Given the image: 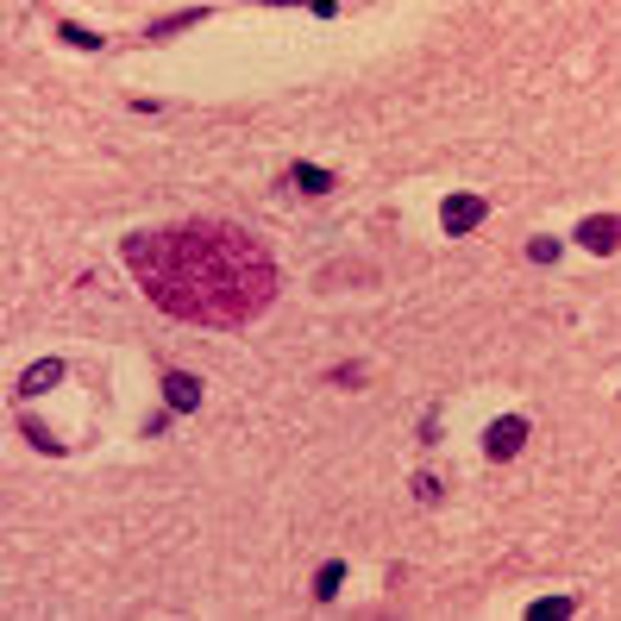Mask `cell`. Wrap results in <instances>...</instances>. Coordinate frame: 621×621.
Wrapping results in <instances>:
<instances>
[{
  "instance_id": "cell-1",
  "label": "cell",
  "mask_w": 621,
  "mask_h": 621,
  "mask_svg": "<svg viewBox=\"0 0 621 621\" xmlns=\"http://www.w3.org/2000/svg\"><path fill=\"white\" fill-rule=\"evenodd\" d=\"M119 257L133 264L138 290L189 327H245L283 290L276 252L233 220H189V227L133 233L119 245Z\"/></svg>"
},
{
  "instance_id": "cell-2",
  "label": "cell",
  "mask_w": 621,
  "mask_h": 621,
  "mask_svg": "<svg viewBox=\"0 0 621 621\" xmlns=\"http://www.w3.org/2000/svg\"><path fill=\"white\" fill-rule=\"evenodd\" d=\"M527 446V414H496L484 428V459H522Z\"/></svg>"
},
{
  "instance_id": "cell-3",
  "label": "cell",
  "mask_w": 621,
  "mask_h": 621,
  "mask_svg": "<svg viewBox=\"0 0 621 621\" xmlns=\"http://www.w3.org/2000/svg\"><path fill=\"white\" fill-rule=\"evenodd\" d=\"M583 245V252H597V257H615L621 252V214H583L578 220V233H571Z\"/></svg>"
},
{
  "instance_id": "cell-4",
  "label": "cell",
  "mask_w": 621,
  "mask_h": 621,
  "mask_svg": "<svg viewBox=\"0 0 621 621\" xmlns=\"http://www.w3.org/2000/svg\"><path fill=\"white\" fill-rule=\"evenodd\" d=\"M484 214H490L484 194H446V201H440V227H446L452 239L471 233V227H484Z\"/></svg>"
},
{
  "instance_id": "cell-5",
  "label": "cell",
  "mask_w": 621,
  "mask_h": 621,
  "mask_svg": "<svg viewBox=\"0 0 621 621\" xmlns=\"http://www.w3.org/2000/svg\"><path fill=\"white\" fill-rule=\"evenodd\" d=\"M63 377H70V365H63V358H39V365L25 370L20 383H13V408L32 402V396H44V389H57Z\"/></svg>"
},
{
  "instance_id": "cell-6",
  "label": "cell",
  "mask_w": 621,
  "mask_h": 621,
  "mask_svg": "<svg viewBox=\"0 0 621 621\" xmlns=\"http://www.w3.org/2000/svg\"><path fill=\"white\" fill-rule=\"evenodd\" d=\"M201 396H208L201 377H189V370H164V408H170V414H194Z\"/></svg>"
},
{
  "instance_id": "cell-7",
  "label": "cell",
  "mask_w": 621,
  "mask_h": 621,
  "mask_svg": "<svg viewBox=\"0 0 621 621\" xmlns=\"http://www.w3.org/2000/svg\"><path fill=\"white\" fill-rule=\"evenodd\" d=\"M201 20H208V7H189V13L151 20V25H145V39H151V44H164V39H176V32H189V25H201Z\"/></svg>"
},
{
  "instance_id": "cell-8",
  "label": "cell",
  "mask_w": 621,
  "mask_h": 621,
  "mask_svg": "<svg viewBox=\"0 0 621 621\" xmlns=\"http://www.w3.org/2000/svg\"><path fill=\"white\" fill-rule=\"evenodd\" d=\"M20 433H25V440H32L39 452H51V459H57V452H70V446L57 440V433H51V428L39 421V414H20Z\"/></svg>"
},
{
  "instance_id": "cell-9",
  "label": "cell",
  "mask_w": 621,
  "mask_h": 621,
  "mask_svg": "<svg viewBox=\"0 0 621 621\" xmlns=\"http://www.w3.org/2000/svg\"><path fill=\"white\" fill-rule=\"evenodd\" d=\"M565 615H578V597H540V602H527V621H565Z\"/></svg>"
},
{
  "instance_id": "cell-10",
  "label": "cell",
  "mask_w": 621,
  "mask_h": 621,
  "mask_svg": "<svg viewBox=\"0 0 621 621\" xmlns=\"http://www.w3.org/2000/svg\"><path fill=\"white\" fill-rule=\"evenodd\" d=\"M290 182H295L302 194H327V189H333V170H314V164H295V170H290Z\"/></svg>"
},
{
  "instance_id": "cell-11",
  "label": "cell",
  "mask_w": 621,
  "mask_h": 621,
  "mask_svg": "<svg viewBox=\"0 0 621 621\" xmlns=\"http://www.w3.org/2000/svg\"><path fill=\"white\" fill-rule=\"evenodd\" d=\"M339 583H346V565H339V559L320 565V578H314V602H333V597H339Z\"/></svg>"
},
{
  "instance_id": "cell-12",
  "label": "cell",
  "mask_w": 621,
  "mask_h": 621,
  "mask_svg": "<svg viewBox=\"0 0 621 621\" xmlns=\"http://www.w3.org/2000/svg\"><path fill=\"white\" fill-rule=\"evenodd\" d=\"M57 32H63V44H76V51H101V32H88V25H70V20H63Z\"/></svg>"
},
{
  "instance_id": "cell-13",
  "label": "cell",
  "mask_w": 621,
  "mask_h": 621,
  "mask_svg": "<svg viewBox=\"0 0 621 621\" xmlns=\"http://www.w3.org/2000/svg\"><path fill=\"white\" fill-rule=\"evenodd\" d=\"M559 239H534V245H527V257H534V264H559Z\"/></svg>"
},
{
  "instance_id": "cell-14",
  "label": "cell",
  "mask_w": 621,
  "mask_h": 621,
  "mask_svg": "<svg viewBox=\"0 0 621 621\" xmlns=\"http://www.w3.org/2000/svg\"><path fill=\"white\" fill-rule=\"evenodd\" d=\"M408 490H414V503H440V477H428V471H421Z\"/></svg>"
},
{
  "instance_id": "cell-15",
  "label": "cell",
  "mask_w": 621,
  "mask_h": 621,
  "mask_svg": "<svg viewBox=\"0 0 621 621\" xmlns=\"http://www.w3.org/2000/svg\"><path fill=\"white\" fill-rule=\"evenodd\" d=\"M333 383H339V389H358V383H365V370H358V365H339V370H333Z\"/></svg>"
}]
</instances>
